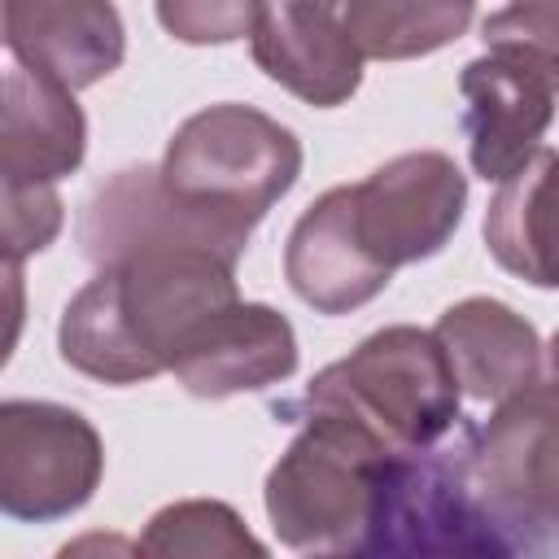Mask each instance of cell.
Wrapping results in <instances>:
<instances>
[{
    "label": "cell",
    "mask_w": 559,
    "mask_h": 559,
    "mask_svg": "<svg viewBox=\"0 0 559 559\" xmlns=\"http://www.w3.org/2000/svg\"><path fill=\"white\" fill-rule=\"evenodd\" d=\"M236 297L227 253L192 240L148 245L96 266L61 310L57 349L100 384H140L170 371L183 336Z\"/></svg>",
    "instance_id": "1"
},
{
    "label": "cell",
    "mask_w": 559,
    "mask_h": 559,
    "mask_svg": "<svg viewBox=\"0 0 559 559\" xmlns=\"http://www.w3.org/2000/svg\"><path fill=\"white\" fill-rule=\"evenodd\" d=\"M301 428L266 472V520L301 555H371L397 445L332 406H297Z\"/></svg>",
    "instance_id": "2"
},
{
    "label": "cell",
    "mask_w": 559,
    "mask_h": 559,
    "mask_svg": "<svg viewBox=\"0 0 559 559\" xmlns=\"http://www.w3.org/2000/svg\"><path fill=\"white\" fill-rule=\"evenodd\" d=\"M157 170L183 205L249 240L271 205L293 192L301 175V140L280 118L223 100L175 127Z\"/></svg>",
    "instance_id": "3"
},
{
    "label": "cell",
    "mask_w": 559,
    "mask_h": 559,
    "mask_svg": "<svg viewBox=\"0 0 559 559\" xmlns=\"http://www.w3.org/2000/svg\"><path fill=\"white\" fill-rule=\"evenodd\" d=\"M459 376L437 341L415 323H393L323 367L297 406H332L362 419L397 450H424L459 424Z\"/></svg>",
    "instance_id": "4"
},
{
    "label": "cell",
    "mask_w": 559,
    "mask_h": 559,
    "mask_svg": "<svg viewBox=\"0 0 559 559\" xmlns=\"http://www.w3.org/2000/svg\"><path fill=\"white\" fill-rule=\"evenodd\" d=\"M467 467L489 511L528 546L559 550V380H533L467 428Z\"/></svg>",
    "instance_id": "5"
},
{
    "label": "cell",
    "mask_w": 559,
    "mask_h": 559,
    "mask_svg": "<svg viewBox=\"0 0 559 559\" xmlns=\"http://www.w3.org/2000/svg\"><path fill=\"white\" fill-rule=\"evenodd\" d=\"M105 476V441L87 415L61 402H0V511L52 524L83 511Z\"/></svg>",
    "instance_id": "6"
},
{
    "label": "cell",
    "mask_w": 559,
    "mask_h": 559,
    "mask_svg": "<svg viewBox=\"0 0 559 559\" xmlns=\"http://www.w3.org/2000/svg\"><path fill=\"white\" fill-rule=\"evenodd\" d=\"M349 188L362 245L393 271L441 253L467 205V175L441 148L397 153Z\"/></svg>",
    "instance_id": "7"
},
{
    "label": "cell",
    "mask_w": 559,
    "mask_h": 559,
    "mask_svg": "<svg viewBox=\"0 0 559 559\" xmlns=\"http://www.w3.org/2000/svg\"><path fill=\"white\" fill-rule=\"evenodd\" d=\"M297 362L293 323L275 306L236 297L183 336L170 371L192 397H236L288 380Z\"/></svg>",
    "instance_id": "8"
},
{
    "label": "cell",
    "mask_w": 559,
    "mask_h": 559,
    "mask_svg": "<svg viewBox=\"0 0 559 559\" xmlns=\"http://www.w3.org/2000/svg\"><path fill=\"white\" fill-rule=\"evenodd\" d=\"M170 240L210 245V249L227 253L231 262H240V253L249 249V240L223 231L218 223H210L205 214L183 205L166 188L157 166L118 170L114 179H105L87 197V205L79 214V245L96 266L118 262V258L148 249V245H170Z\"/></svg>",
    "instance_id": "9"
},
{
    "label": "cell",
    "mask_w": 559,
    "mask_h": 559,
    "mask_svg": "<svg viewBox=\"0 0 559 559\" xmlns=\"http://www.w3.org/2000/svg\"><path fill=\"white\" fill-rule=\"evenodd\" d=\"M284 280L314 314H349L389 288L393 266L362 245L349 183L328 188L301 210L284 245Z\"/></svg>",
    "instance_id": "10"
},
{
    "label": "cell",
    "mask_w": 559,
    "mask_h": 559,
    "mask_svg": "<svg viewBox=\"0 0 559 559\" xmlns=\"http://www.w3.org/2000/svg\"><path fill=\"white\" fill-rule=\"evenodd\" d=\"M253 66L314 109L345 105L362 83V52L319 0H271L249 35Z\"/></svg>",
    "instance_id": "11"
},
{
    "label": "cell",
    "mask_w": 559,
    "mask_h": 559,
    "mask_svg": "<svg viewBox=\"0 0 559 559\" xmlns=\"http://www.w3.org/2000/svg\"><path fill=\"white\" fill-rule=\"evenodd\" d=\"M4 52L83 92L122 66L127 31L114 0H4Z\"/></svg>",
    "instance_id": "12"
},
{
    "label": "cell",
    "mask_w": 559,
    "mask_h": 559,
    "mask_svg": "<svg viewBox=\"0 0 559 559\" xmlns=\"http://www.w3.org/2000/svg\"><path fill=\"white\" fill-rule=\"evenodd\" d=\"M459 92L467 100L463 135L472 170L485 183H502L542 148V135L555 118V92L498 52L467 61L459 74Z\"/></svg>",
    "instance_id": "13"
},
{
    "label": "cell",
    "mask_w": 559,
    "mask_h": 559,
    "mask_svg": "<svg viewBox=\"0 0 559 559\" xmlns=\"http://www.w3.org/2000/svg\"><path fill=\"white\" fill-rule=\"evenodd\" d=\"M87 118L74 92L9 61L0 122V183H57L83 166Z\"/></svg>",
    "instance_id": "14"
},
{
    "label": "cell",
    "mask_w": 559,
    "mask_h": 559,
    "mask_svg": "<svg viewBox=\"0 0 559 559\" xmlns=\"http://www.w3.org/2000/svg\"><path fill=\"white\" fill-rule=\"evenodd\" d=\"M437 341L459 376V389L476 402H502L542 380V336L498 297H463L441 310Z\"/></svg>",
    "instance_id": "15"
},
{
    "label": "cell",
    "mask_w": 559,
    "mask_h": 559,
    "mask_svg": "<svg viewBox=\"0 0 559 559\" xmlns=\"http://www.w3.org/2000/svg\"><path fill=\"white\" fill-rule=\"evenodd\" d=\"M485 245L502 271L533 288H559V153L537 148L507 175L485 210Z\"/></svg>",
    "instance_id": "16"
},
{
    "label": "cell",
    "mask_w": 559,
    "mask_h": 559,
    "mask_svg": "<svg viewBox=\"0 0 559 559\" xmlns=\"http://www.w3.org/2000/svg\"><path fill=\"white\" fill-rule=\"evenodd\" d=\"M349 31L367 61H411L454 44L476 0H319Z\"/></svg>",
    "instance_id": "17"
},
{
    "label": "cell",
    "mask_w": 559,
    "mask_h": 559,
    "mask_svg": "<svg viewBox=\"0 0 559 559\" xmlns=\"http://www.w3.org/2000/svg\"><path fill=\"white\" fill-rule=\"evenodd\" d=\"M140 555H214V559H240V555H253L262 559L266 546L245 528V520L227 507V502H214V498H183V502H170L162 507L144 537L135 542Z\"/></svg>",
    "instance_id": "18"
},
{
    "label": "cell",
    "mask_w": 559,
    "mask_h": 559,
    "mask_svg": "<svg viewBox=\"0 0 559 559\" xmlns=\"http://www.w3.org/2000/svg\"><path fill=\"white\" fill-rule=\"evenodd\" d=\"M480 39L489 52L511 57L559 96V17L533 13L524 4H507L480 22Z\"/></svg>",
    "instance_id": "19"
},
{
    "label": "cell",
    "mask_w": 559,
    "mask_h": 559,
    "mask_svg": "<svg viewBox=\"0 0 559 559\" xmlns=\"http://www.w3.org/2000/svg\"><path fill=\"white\" fill-rule=\"evenodd\" d=\"M271 0H153L157 22L179 44H231L253 35Z\"/></svg>",
    "instance_id": "20"
},
{
    "label": "cell",
    "mask_w": 559,
    "mask_h": 559,
    "mask_svg": "<svg viewBox=\"0 0 559 559\" xmlns=\"http://www.w3.org/2000/svg\"><path fill=\"white\" fill-rule=\"evenodd\" d=\"M66 205L52 183H4V262H22L57 240Z\"/></svg>",
    "instance_id": "21"
},
{
    "label": "cell",
    "mask_w": 559,
    "mask_h": 559,
    "mask_svg": "<svg viewBox=\"0 0 559 559\" xmlns=\"http://www.w3.org/2000/svg\"><path fill=\"white\" fill-rule=\"evenodd\" d=\"M546 358H550V371H555V380H559V332L550 336V345H546Z\"/></svg>",
    "instance_id": "22"
}]
</instances>
